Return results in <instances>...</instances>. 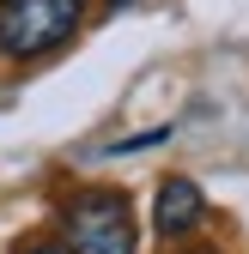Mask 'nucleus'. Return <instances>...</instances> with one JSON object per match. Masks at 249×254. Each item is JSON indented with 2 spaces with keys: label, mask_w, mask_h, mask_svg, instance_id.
<instances>
[{
  "label": "nucleus",
  "mask_w": 249,
  "mask_h": 254,
  "mask_svg": "<svg viewBox=\"0 0 249 254\" xmlns=\"http://www.w3.org/2000/svg\"><path fill=\"white\" fill-rule=\"evenodd\" d=\"M61 224L73 254H134V218L122 188H79L61 206Z\"/></svg>",
  "instance_id": "f257e3e1"
},
{
  "label": "nucleus",
  "mask_w": 249,
  "mask_h": 254,
  "mask_svg": "<svg viewBox=\"0 0 249 254\" xmlns=\"http://www.w3.org/2000/svg\"><path fill=\"white\" fill-rule=\"evenodd\" d=\"M85 12V0H6L0 6V55L30 61V55H49L73 37V24Z\"/></svg>",
  "instance_id": "f03ea898"
},
{
  "label": "nucleus",
  "mask_w": 249,
  "mask_h": 254,
  "mask_svg": "<svg viewBox=\"0 0 249 254\" xmlns=\"http://www.w3.org/2000/svg\"><path fill=\"white\" fill-rule=\"evenodd\" d=\"M201 218H207V194L189 176L158 182V194H152V224H158V236H189Z\"/></svg>",
  "instance_id": "7ed1b4c3"
},
{
  "label": "nucleus",
  "mask_w": 249,
  "mask_h": 254,
  "mask_svg": "<svg viewBox=\"0 0 249 254\" xmlns=\"http://www.w3.org/2000/svg\"><path fill=\"white\" fill-rule=\"evenodd\" d=\"M24 254H61V248H55V242H30Z\"/></svg>",
  "instance_id": "20e7f679"
},
{
  "label": "nucleus",
  "mask_w": 249,
  "mask_h": 254,
  "mask_svg": "<svg viewBox=\"0 0 249 254\" xmlns=\"http://www.w3.org/2000/svg\"><path fill=\"white\" fill-rule=\"evenodd\" d=\"M110 6H128V0H110Z\"/></svg>",
  "instance_id": "39448f33"
},
{
  "label": "nucleus",
  "mask_w": 249,
  "mask_h": 254,
  "mask_svg": "<svg viewBox=\"0 0 249 254\" xmlns=\"http://www.w3.org/2000/svg\"><path fill=\"white\" fill-rule=\"evenodd\" d=\"M201 254H207V248H201Z\"/></svg>",
  "instance_id": "423d86ee"
}]
</instances>
